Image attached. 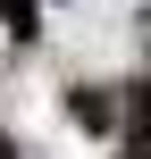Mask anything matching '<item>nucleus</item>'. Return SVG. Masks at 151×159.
<instances>
[{
	"instance_id": "obj_3",
	"label": "nucleus",
	"mask_w": 151,
	"mask_h": 159,
	"mask_svg": "<svg viewBox=\"0 0 151 159\" xmlns=\"http://www.w3.org/2000/svg\"><path fill=\"white\" fill-rule=\"evenodd\" d=\"M126 117H134V134H143V143H151V84H143V92H134V101H126Z\"/></svg>"
},
{
	"instance_id": "obj_1",
	"label": "nucleus",
	"mask_w": 151,
	"mask_h": 159,
	"mask_svg": "<svg viewBox=\"0 0 151 159\" xmlns=\"http://www.w3.org/2000/svg\"><path fill=\"white\" fill-rule=\"evenodd\" d=\"M67 109H76V126H118V101H109V92H92V84H76V92H67Z\"/></svg>"
},
{
	"instance_id": "obj_2",
	"label": "nucleus",
	"mask_w": 151,
	"mask_h": 159,
	"mask_svg": "<svg viewBox=\"0 0 151 159\" xmlns=\"http://www.w3.org/2000/svg\"><path fill=\"white\" fill-rule=\"evenodd\" d=\"M0 17H8V34L25 42V34H42V17H34V0H0Z\"/></svg>"
},
{
	"instance_id": "obj_4",
	"label": "nucleus",
	"mask_w": 151,
	"mask_h": 159,
	"mask_svg": "<svg viewBox=\"0 0 151 159\" xmlns=\"http://www.w3.org/2000/svg\"><path fill=\"white\" fill-rule=\"evenodd\" d=\"M0 159H17V143H0Z\"/></svg>"
}]
</instances>
